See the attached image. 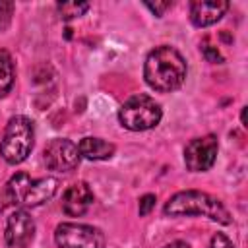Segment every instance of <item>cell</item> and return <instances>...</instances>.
Masks as SVG:
<instances>
[{
	"mask_svg": "<svg viewBox=\"0 0 248 248\" xmlns=\"http://www.w3.org/2000/svg\"><path fill=\"white\" fill-rule=\"evenodd\" d=\"M155 202H157L155 194H143V196L140 198V203H138V213H140V217L149 215V213L153 211V207H155Z\"/></svg>",
	"mask_w": 248,
	"mask_h": 248,
	"instance_id": "obj_15",
	"label": "cell"
},
{
	"mask_svg": "<svg viewBox=\"0 0 248 248\" xmlns=\"http://www.w3.org/2000/svg\"><path fill=\"white\" fill-rule=\"evenodd\" d=\"M163 118L161 105L143 93L132 95L118 108V122L130 132H145L155 128Z\"/></svg>",
	"mask_w": 248,
	"mask_h": 248,
	"instance_id": "obj_5",
	"label": "cell"
},
{
	"mask_svg": "<svg viewBox=\"0 0 248 248\" xmlns=\"http://www.w3.org/2000/svg\"><path fill=\"white\" fill-rule=\"evenodd\" d=\"M202 54L205 56L207 62H213V64H221V62H223V56H221V52L217 50V46H211V45H207V43L202 45Z\"/></svg>",
	"mask_w": 248,
	"mask_h": 248,
	"instance_id": "obj_17",
	"label": "cell"
},
{
	"mask_svg": "<svg viewBox=\"0 0 248 248\" xmlns=\"http://www.w3.org/2000/svg\"><path fill=\"white\" fill-rule=\"evenodd\" d=\"M58 248H105L107 236L99 227L85 223H60L54 229Z\"/></svg>",
	"mask_w": 248,
	"mask_h": 248,
	"instance_id": "obj_6",
	"label": "cell"
},
{
	"mask_svg": "<svg viewBox=\"0 0 248 248\" xmlns=\"http://www.w3.org/2000/svg\"><path fill=\"white\" fill-rule=\"evenodd\" d=\"M165 215L170 217H207L219 225H231L232 217L229 213V209L225 207V203L207 194V192H200V190H182L176 192L174 196H170L163 207Z\"/></svg>",
	"mask_w": 248,
	"mask_h": 248,
	"instance_id": "obj_2",
	"label": "cell"
},
{
	"mask_svg": "<svg viewBox=\"0 0 248 248\" xmlns=\"http://www.w3.org/2000/svg\"><path fill=\"white\" fill-rule=\"evenodd\" d=\"M163 248H190V244H188V242H184V240H172V242L165 244Z\"/></svg>",
	"mask_w": 248,
	"mask_h": 248,
	"instance_id": "obj_20",
	"label": "cell"
},
{
	"mask_svg": "<svg viewBox=\"0 0 248 248\" xmlns=\"http://www.w3.org/2000/svg\"><path fill=\"white\" fill-rule=\"evenodd\" d=\"M58 190V180L54 176L31 178L27 172H16L10 176L2 190L4 205H17V207H37L48 202Z\"/></svg>",
	"mask_w": 248,
	"mask_h": 248,
	"instance_id": "obj_3",
	"label": "cell"
},
{
	"mask_svg": "<svg viewBox=\"0 0 248 248\" xmlns=\"http://www.w3.org/2000/svg\"><path fill=\"white\" fill-rule=\"evenodd\" d=\"M188 76L184 56L170 45H159L147 52L143 62V79L157 93H172L182 87Z\"/></svg>",
	"mask_w": 248,
	"mask_h": 248,
	"instance_id": "obj_1",
	"label": "cell"
},
{
	"mask_svg": "<svg viewBox=\"0 0 248 248\" xmlns=\"http://www.w3.org/2000/svg\"><path fill=\"white\" fill-rule=\"evenodd\" d=\"M229 10L225 0H196L190 4V21L194 27H209L217 23Z\"/></svg>",
	"mask_w": 248,
	"mask_h": 248,
	"instance_id": "obj_11",
	"label": "cell"
},
{
	"mask_svg": "<svg viewBox=\"0 0 248 248\" xmlns=\"http://www.w3.org/2000/svg\"><path fill=\"white\" fill-rule=\"evenodd\" d=\"M6 244L10 248H27L35 238V219L23 207L10 213L4 231Z\"/></svg>",
	"mask_w": 248,
	"mask_h": 248,
	"instance_id": "obj_9",
	"label": "cell"
},
{
	"mask_svg": "<svg viewBox=\"0 0 248 248\" xmlns=\"http://www.w3.org/2000/svg\"><path fill=\"white\" fill-rule=\"evenodd\" d=\"M79 149L68 138H54L43 149V161L46 169L54 172H70L79 165Z\"/></svg>",
	"mask_w": 248,
	"mask_h": 248,
	"instance_id": "obj_8",
	"label": "cell"
},
{
	"mask_svg": "<svg viewBox=\"0 0 248 248\" xmlns=\"http://www.w3.org/2000/svg\"><path fill=\"white\" fill-rule=\"evenodd\" d=\"M16 83V64L6 48H0V99L12 93Z\"/></svg>",
	"mask_w": 248,
	"mask_h": 248,
	"instance_id": "obj_13",
	"label": "cell"
},
{
	"mask_svg": "<svg viewBox=\"0 0 248 248\" xmlns=\"http://www.w3.org/2000/svg\"><path fill=\"white\" fill-rule=\"evenodd\" d=\"M14 8H16V4H14V2H0V17L4 19V25H6V27H8L10 19H12Z\"/></svg>",
	"mask_w": 248,
	"mask_h": 248,
	"instance_id": "obj_19",
	"label": "cell"
},
{
	"mask_svg": "<svg viewBox=\"0 0 248 248\" xmlns=\"http://www.w3.org/2000/svg\"><path fill=\"white\" fill-rule=\"evenodd\" d=\"M95 194L91 190V186L83 180L72 184L66 188V192L62 194V211L68 217H81L93 203Z\"/></svg>",
	"mask_w": 248,
	"mask_h": 248,
	"instance_id": "obj_10",
	"label": "cell"
},
{
	"mask_svg": "<svg viewBox=\"0 0 248 248\" xmlns=\"http://www.w3.org/2000/svg\"><path fill=\"white\" fill-rule=\"evenodd\" d=\"M240 120H242V126H246V107H242V114H240Z\"/></svg>",
	"mask_w": 248,
	"mask_h": 248,
	"instance_id": "obj_21",
	"label": "cell"
},
{
	"mask_svg": "<svg viewBox=\"0 0 248 248\" xmlns=\"http://www.w3.org/2000/svg\"><path fill=\"white\" fill-rule=\"evenodd\" d=\"M79 155L89 159V161H107L114 155L116 145L112 141H107L103 138H95V136H85L79 140L78 143Z\"/></svg>",
	"mask_w": 248,
	"mask_h": 248,
	"instance_id": "obj_12",
	"label": "cell"
},
{
	"mask_svg": "<svg viewBox=\"0 0 248 248\" xmlns=\"http://www.w3.org/2000/svg\"><path fill=\"white\" fill-rule=\"evenodd\" d=\"M35 145V126L33 122L23 116L16 114L8 120L2 140H0V155L8 165L23 163Z\"/></svg>",
	"mask_w": 248,
	"mask_h": 248,
	"instance_id": "obj_4",
	"label": "cell"
},
{
	"mask_svg": "<svg viewBox=\"0 0 248 248\" xmlns=\"http://www.w3.org/2000/svg\"><path fill=\"white\" fill-rule=\"evenodd\" d=\"M143 6H145L155 17H163L165 12L172 8V2H169V0H167V2H143Z\"/></svg>",
	"mask_w": 248,
	"mask_h": 248,
	"instance_id": "obj_16",
	"label": "cell"
},
{
	"mask_svg": "<svg viewBox=\"0 0 248 248\" xmlns=\"http://www.w3.org/2000/svg\"><path fill=\"white\" fill-rule=\"evenodd\" d=\"M207 248H234V244H232V240H231L227 234L215 232V234L211 236V242H209Z\"/></svg>",
	"mask_w": 248,
	"mask_h": 248,
	"instance_id": "obj_18",
	"label": "cell"
},
{
	"mask_svg": "<svg viewBox=\"0 0 248 248\" xmlns=\"http://www.w3.org/2000/svg\"><path fill=\"white\" fill-rule=\"evenodd\" d=\"M217 153H219V140L215 134L194 138L184 147V165L190 172H205L215 165Z\"/></svg>",
	"mask_w": 248,
	"mask_h": 248,
	"instance_id": "obj_7",
	"label": "cell"
},
{
	"mask_svg": "<svg viewBox=\"0 0 248 248\" xmlns=\"http://www.w3.org/2000/svg\"><path fill=\"white\" fill-rule=\"evenodd\" d=\"M89 8H91L89 2H58V4H56V10H58V14H60L62 19L79 17V16H83Z\"/></svg>",
	"mask_w": 248,
	"mask_h": 248,
	"instance_id": "obj_14",
	"label": "cell"
}]
</instances>
